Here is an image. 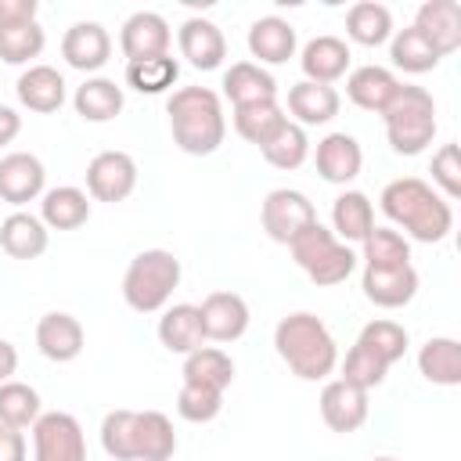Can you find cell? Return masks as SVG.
<instances>
[{"instance_id": "6da1fadb", "label": "cell", "mask_w": 461, "mask_h": 461, "mask_svg": "<svg viewBox=\"0 0 461 461\" xmlns=\"http://www.w3.org/2000/svg\"><path fill=\"white\" fill-rule=\"evenodd\" d=\"M382 212L403 227L414 241H425V245H436L443 241L450 230H454V209L443 194H436L425 180L418 176H400V180H389L382 187Z\"/></svg>"}, {"instance_id": "7a4b0ae2", "label": "cell", "mask_w": 461, "mask_h": 461, "mask_svg": "<svg viewBox=\"0 0 461 461\" xmlns=\"http://www.w3.org/2000/svg\"><path fill=\"white\" fill-rule=\"evenodd\" d=\"M173 144L184 155H212L227 137L223 101L209 86H180L166 101Z\"/></svg>"}, {"instance_id": "3957f363", "label": "cell", "mask_w": 461, "mask_h": 461, "mask_svg": "<svg viewBox=\"0 0 461 461\" xmlns=\"http://www.w3.org/2000/svg\"><path fill=\"white\" fill-rule=\"evenodd\" d=\"M274 349L288 364V371L306 378V382L328 378L335 371V364H339L335 335L313 313H288V317H281L277 328H274Z\"/></svg>"}, {"instance_id": "277c9868", "label": "cell", "mask_w": 461, "mask_h": 461, "mask_svg": "<svg viewBox=\"0 0 461 461\" xmlns=\"http://www.w3.org/2000/svg\"><path fill=\"white\" fill-rule=\"evenodd\" d=\"M382 119H385L389 148L396 155H407V158L421 155L436 137V101L425 86L400 83V90L389 101V108L382 112Z\"/></svg>"}, {"instance_id": "5b68a950", "label": "cell", "mask_w": 461, "mask_h": 461, "mask_svg": "<svg viewBox=\"0 0 461 461\" xmlns=\"http://www.w3.org/2000/svg\"><path fill=\"white\" fill-rule=\"evenodd\" d=\"M180 285V259L169 249H144L130 259L122 274V299L137 313L166 310Z\"/></svg>"}, {"instance_id": "8992f818", "label": "cell", "mask_w": 461, "mask_h": 461, "mask_svg": "<svg viewBox=\"0 0 461 461\" xmlns=\"http://www.w3.org/2000/svg\"><path fill=\"white\" fill-rule=\"evenodd\" d=\"M288 252L292 259L299 263V270L321 285V288H331V285H342L353 270H357V252L349 245H342L321 220H313L306 230H299L292 241H288Z\"/></svg>"}, {"instance_id": "52a82bcc", "label": "cell", "mask_w": 461, "mask_h": 461, "mask_svg": "<svg viewBox=\"0 0 461 461\" xmlns=\"http://www.w3.org/2000/svg\"><path fill=\"white\" fill-rule=\"evenodd\" d=\"M32 461H86L83 425L68 411H43L32 421Z\"/></svg>"}, {"instance_id": "ba28073f", "label": "cell", "mask_w": 461, "mask_h": 461, "mask_svg": "<svg viewBox=\"0 0 461 461\" xmlns=\"http://www.w3.org/2000/svg\"><path fill=\"white\" fill-rule=\"evenodd\" d=\"M259 220H263V230L277 245H288L299 230H306L317 220V209H313V202L303 191H295V187H274L263 198V205H259Z\"/></svg>"}, {"instance_id": "9c48e42d", "label": "cell", "mask_w": 461, "mask_h": 461, "mask_svg": "<svg viewBox=\"0 0 461 461\" xmlns=\"http://www.w3.org/2000/svg\"><path fill=\"white\" fill-rule=\"evenodd\" d=\"M137 187V162L126 151H97L86 166V191L97 202H122Z\"/></svg>"}, {"instance_id": "30bf717a", "label": "cell", "mask_w": 461, "mask_h": 461, "mask_svg": "<svg viewBox=\"0 0 461 461\" xmlns=\"http://www.w3.org/2000/svg\"><path fill=\"white\" fill-rule=\"evenodd\" d=\"M169 43H173V29L158 11H137L122 22L119 47H122L126 61H144V58L169 54Z\"/></svg>"}, {"instance_id": "8fae6325", "label": "cell", "mask_w": 461, "mask_h": 461, "mask_svg": "<svg viewBox=\"0 0 461 461\" xmlns=\"http://www.w3.org/2000/svg\"><path fill=\"white\" fill-rule=\"evenodd\" d=\"M198 313H202V331L212 342H234V339H241L249 331V321H252L249 303L238 292H209L202 299Z\"/></svg>"}, {"instance_id": "7c38bea8", "label": "cell", "mask_w": 461, "mask_h": 461, "mask_svg": "<svg viewBox=\"0 0 461 461\" xmlns=\"http://www.w3.org/2000/svg\"><path fill=\"white\" fill-rule=\"evenodd\" d=\"M360 288H364L367 303H375L382 310H400L418 295V270L411 263H403V267H364Z\"/></svg>"}, {"instance_id": "4fadbf2b", "label": "cell", "mask_w": 461, "mask_h": 461, "mask_svg": "<svg viewBox=\"0 0 461 461\" xmlns=\"http://www.w3.org/2000/svg\"><path fill=\"white\" fill-rule=\"evenodd\" d=\"M47 169L32 151H11L0 158V198L11 205L36 202L43 194Z\"/></svg>"}, {"instance_id": "5bb4252c", "label": "cell", "mask_w": 461, "mask_h": 461, "mask_svg": "<svg viewBox=\"0 0 461 461\" xmlns=\"http://www.w3.org/2000/svg\"><path fill=\"white\" fill-rule=\"evenodd\" d=\"M317 403H321V418H324V425L331 432H357L367 421V411H371L367 407V393L349 385V382H342V378L328 382L321 389Z\"/></svg>"}, {"instance_id": "9a60e30c", "label": "cell", "mask_w": 461, "mask_h": 461, "mask_svg": "<svg viewBox=\"0 0 461 461\" xmlns=\"http://www.w3.org/2000/svg\"><path fill=\"white\" fill-rule=\"evenodd\" d=\"M61 58L79 72H97L112 58V36L101 22H76L61 40Z\"/></svg>"}, {"instance_id": "2e32d148", "label": "cell", "mask_w": 461, "mask_h": 461, "mask_svg": "<svg viewBox=\"0 0 461 461\" xmlns=\"http://www.w3.org/2000/svg\"><path fill=\"white\" fill-rule=\"evenodd\" d=\"M83 342H86V331L83 324L72 317V313H61V310H50L40 317L36 324V346L47 360L54 364H68L83 353Z\"/></svg>"}, {"instance_id": "e0dca14e", "label": "cell", "mask_w": 461, "mask_h": 461, "mask_svg": "<svg viewBox=\"0 0 461 461\" xmlns=\"http://www.w3.org/2000/svg\"><path fill=\"white\" fill-rule=\"evenodd\" d=\"M176 43H180V54H184L194 68H202V72L220 68L223 58H227V40H223L220 25L209 22V18H198V14L180 25Z\"/></svg>"}, {"instance_id": "ac0fdd59", "label": "cell", "mask_w": 461, "mask_h": 461, "mask_svg": "<svg viewBox=\"0 0 461 461\" xmlns=\"http://www.w3.org/2000/svg\"><path fill=\"white\" fill-rule=\"evenodd\" d=\"M414 29L447 58L461 47V7L454 0H425L414 14Z\"/></svg>"}, {"instance_id": "d6986e66", "label": "cell", "mask_w": 461, "mask_h": 461, "mask_svg": "<svg viewBox=\"0 0 461 461\" xmlns=\"http://www.w3.org/2000/svg\"><path fill=\"white\" fill-rule=\"evenodd\" d=\"M313 162H317V173L328 184H349L364 169V151H360L357 137H349V133H328L324 140H317Z\"/></svg>"}, {"instance_id": "ffe728a7", "label": "cell", "mask_w": 461, "mask_h": 461, "mask_svg": "<svg viewBox=\"0 0 461 461\" xmlns=\"http://www.w3.org/2000/svg\"><path fill=\"white\" fill-rule=\"evenodd\" d=\"M295 29L277 14L256 18L249 25V54L256 58V65H285L288 58H295Z\"/></svg>"}, {"instance_id": "44dd1931", "label": "cell", "mask_w": 461, "mask_h": 461, "mask_svg": "<svg viewBox=\"0 0 461 461\" xmlns=\"http://www.w3.org/2000/svg\"><path fill=\"white\" fill-rule=\"evenodd\" d=\"M14 94L18 101L29 108V112H40V115H50L65 104V76L54 68V65H29L18 83H14Z\"/></svg>"}, {"instance_id": "7402d4cb", "label": "cell", "mask_w": 461, "mask_h": 461, "mask_svg": "<svg viewBox=\"0 0 461 461\" xmlns=\"http://www.w3.org/2000/svg\"><path fill=\"white\" fill-rule=\"evenodd\" d=\"M349 58H353V54H349L346 40H339V36H313V40L303 47L299 65H303V76H306L310 83L331 86L335 79L346 76Z\"/></svg>"}, {"instance_id": "603a6c76", "label": "cell", "mask_w": 461, "mask_h": 461, "mask_svg": "<svg viewBox=\"0 0 461 461\" xmlns=\"http://www.w3.org/2000/svg\"><path fill=\"white\" fill-rule=\"evenodd\" d=\"M396 90H400V79L382 65H360L346 76V97L364 112L382 115L389 108V101L396 97Z\"/></svg>"}, {"instance_id": "cb8c5ba5", "label": "cell", "mask_w": 461, "mask_h": 461, "mask_svg": "<svg viewBox=\"0 0 461 461\" xmlns=\"http://www.w3.org/2000/svg\"><path fill=\"white\" fill-rule=\"evenodd\" d=\"M339 90L335 86H324V83H310V79H299L288 86V112L295 115V122L306 130V126H324L339 115Z\"/></svg>"}, {"instance_id": "d4e9b609", "label": "cell", "mask_w": 461, "mask_h": 461, "mask_svg": "<svg viewBox=\"0 0 461 461\" xmlns=\"http://www.w3.org/2000/svg\"><path fill=\"white\" fill-rule=\"evenodd\" d=\"M223 97L241 108V104H259V101H277V83L274 76L256 65V61H234L223 72Z\"/></svg>"}, {"instance_id": "484cf974", "label": "cell", "mask_w": 461, "mask_h": 461, "mask_svg": "<svg viewBox=\"0 0 461 461\" xmlns=\"http://www.w3.org/2000/svg\"><path fill=\"white\" fill-rule=\"evenodd\" d=\"M158 342L169 353H180V357L194 353L205 342L198 306L194 303H173V306H166V313L158 317Z\"/></svg>"}, {"instance_id": "4316f807", "label": "cell", "mask_w": 461, "mask_h": 461, "mask_svg": "<svg viewBox=\"0 0 461 461\" xmlns=\"http://www.w3.org/2000/svg\"><path fill=\"white\" fill-rule=\"evenodd\" d=\"M122 104H126L122 86L115 79H104V76L83 79L76 86V94H72V108L86 122H108V119H115L122 112Z\"/></svg>"}, {"instance_id": "83f0119b", "label": "cell", "mask_w": 461, "mask_h": 461, "mask_svg": "<svg viewBox=\"0 0 461 461\" xmlns=\"http://www.w3.org/2000/svg\"><path fill=\"white\" fill-rule=\"evenodd\" d=\"M40 220L50 230H76V227H83L90 220V198H86V191H79L72 184H61V187L43 191Z\"/></svg>"}, {"instance_id": "f1b7e54d", "label": "cell", "mask_w": 461, "mask_h": 461, "mask_svg": "<svg viewBox=\"0 0 461 461\" xmlns=\"http://www.w3.org/2000/svg\"><path fill=\"white\" fill-rule=\"evenodd\" d=\"M375 230V205L364 191H342L331 202V234L346 245V241H364Z\"/></svg>"}, {"instance_id": "f546056e", "label": "cell", "mask_w": 461, "mask_h": 461, "mask_svg": "<svg viewBox=\"0 0 461 461\" xmlns=\"http://www.w3.org/2000/svg\"><path fill=\"white\" fill-rule=\"evenodd\" d=\"M47 227L40 216L32 212H11L7 220H0V249L11 259H36L47 252Z\"/></svg>"}, {"instance_id": "4dcf8cb0", "label": "cell", "mask_w": 461, "mask_h": 461, "mask_svg": "<svg viewBox=\"0 0 461 461\" xmlns=\"http://www.w3.org/2000/svg\"><path fill=\"white\" fill-rule=\"evenodd\" d=\"M133 454L137 461H169L176 454V432L162 411H137Z\"/></svg>"}, {"instance_id": "1f68e13d", "label": "cell", "mask_w": 461, "mask_h": 461, "mask_svg": "<svg viewBox=\"0 0 461 461\" xmlns=\"http://www.w3.org/2000/svg\"><path fill=\"white\" fill-rule=\"evenodd\" d=\"M418 371L432 385H461V342L450 335H436L418 349Z\"/></svg>"}, {"instance_id": "d6a6232c", "label": "cell", "mask_w": 461, "mask_h": 461, "mask_svg": "<svg viewBox=\"0 0 461 461\" xmlns=\"http://www.w3.org/2000/svg\"><path fill=\"white\" fill-rule=\"evenodd\" d=\"M346 36L360 47H382L393 40V11L378 0H360L346 11Z\"/></svg>"}, {"instance_id": "836d02e7", "label": "cell", "mask_w": 461, "mask_h": 461, "mask_svg": "<svg viewBox=\"0 0 461 461\" xmlns=\"http://www.w3.org/2000/svg\"><path fill=\"white\" fill-rule=\"evenodd\" d=\"M184 382L205 385V389H227L234 382V360L220 346H198L194 353L184 357Z\"/></svg>"}, {"instance_id": "e575fe53", "label": "cell", "mask_w": 461, "mask_h": 461, "mask_svg": "<svg viewBox=\"0 0 461 461\" xmlns=\"http://www.w3.org/2000/svg\"><path fill=\"white\" fill-rule=\"evenodd\" d=\"M389 58H393V65L396 68H403V72H411V76H421V72H432L443 58H439V50L414 29V25H407V29H396L393 32V40H389Z\"/></svg>"}, {"instance_id": "d590c367", "label": "cell", "mask_w": 461, "mask_h": 461, "mask_svg": "<svg viewBox=\"0 0 461 461\" xmlns=\"http://www.w3.org/2000/svg\"><path fill=\"white\" fill-rule=\"evenodd\" d=\"M285 122H288V115H285V108L277 101H259V104L234 108V130H238V137H245L256 148H263Z\"/></svg>"}, {"instance_id": "8d00e7d4", "label": "cell", "mask_w": 461, "mask_h": 461, "mask_svg": "<svg viewBox=\"0 0 461 461\" xmlns=\"http://www.w3.org/2000/svg\"><path fill=\"white\" fill-rule=\"evenodd\" d=\"M180 79V61L173 54L144 58V61H126V83L137 94H166Z\"/></svg>"}, {"instance_id": "74e56055", "label": "cell", "mask_w": 461, "mask_h": 461, "mask_svg": "<svg viewBox=\"0 0 461 461\" xmlns=\"http://www.w3.org/2000/svg\"><path fill=\"white\" fill-rule=\"evenodd\" d=\"M43 414V407H40V393L32 389V385H25V382H4L0 385V425H7V429H32V421Z\"/></svg>"}, {"instance_id": "f35d334b", "label": "cell", "mask_w": 461, "mask_h": 461, "mask_svg": "<svg viewBox=\"0 0 461 461\" xmlns=\"http://www.w3.org/2000/svg\"><path fill=\"white\" fill-rule=\"evenodd\" d=\"M259 151L274 169H299L306 162V155H310V137H306V130L299 122L288 119Z\"/></svg>"}, {"instance_id": "ab89813d", "label": "cell", "mask_w": 461, "mask_h": 461, "mask_svg": "<svg viewBox=\"0 0 461 461\" xmlns=\"http://www.w3.org/2000/svg\"><path fill=\"white\" fill-rule=\"evenodd\" d=\"M47 32L40 22H25V25H0V61L7 65H29L32 58L43 54Z\"/></svg>"}, {"instance_id": "60d3db41", "label": "cell", "mask_w": 461, "mask_h": 461, "mask_svg": "<svg viewBox=\"0 0 461 461\" xmlns=\"http://www.w3.org/2000/svg\"><path fill=\"white\" fill-rule=\"evenodd\" d=\"M360 346H367L385 367H393L396 360H403L407 353V328L396 321H367L357 335Z\"/></svg>"}, {"instance_id": "b9f144b4", "label": "cell", "mask_w": 461, "mask_h": 461, "mask_svg": "<svg viewBox=\"0 0 461 461\" xmlns=\"http://www.w3.org/2000/svg\"><path fill=\"white\" fill-rule=\"evenodd\" d=\"M360 249H364V256H360L364 267H403V263H411V241L393 227H375L360 241Z\"/></svg>"}, {"instance_id": "7bdbcfd3", "label": "cell", "mask_w": 461, "mask_h": 461, "mask_svg": "<svg viewBox=\"0 0 461 461\" xmlns=\"http://www.w3.org/2000/svg\"><path fill=\"white\" fill-rule=\"evenodd\" d=\"M133 425L137 411H108L101 421V447L112 461H137L133 454Z\"/></svg>"}, {"instance_id": "ee69618b", "label": "cell", "mask_w": 461, "mask_h": 461, "mask_svg": "<svg viewBox=\"0 0 461 461\" xmlns=\"http://www.w3.org/2000/svg\"><path fill=\"white\" fill-rule=\"evenodd\" d=\"M385 375H389V367L367 349V346H360V342H353V349L346 353V360H342V382H349V385H357V389H364V393H371L375 385H382L385 382Z\"/></svg>"}, {"instance_id": "f6af8a7d", "label": "cell", "mask_w": 461, "mask_h": 461, "mask_svg": "<svg viewBox=\"0 0 461 461\" xmlns=\"http://www.w3.org/2000/svg\"><path fill=\"white\" fill-rule=\"evenodd\" d=\"M220 411H223V393H220V389H205V385H191V382L180 385L176 414H180L184 421L205 425V421H212Z\"/></svg>"}, {"instance_id": "bcb514c9", "label": "cell", "mask_w": 461, "mask_h": 461, "mask_svg": "<svg viewBox=\"0 0 461 461\" xmlns=\"http://www.w3.org/2000/svg\"><path fill=\"white\" fill-rule=\"evenodd\" d=\"M432 184H439L447 202H454L461 194V155H457V144H443L432 155Z\"/></svg>"}, {"instance_id": "7dc6e473", "label": "cell", "mask_w": 461, "mask_h": 461, "mask_svg": "<svg viewBox=\"0 0 461 461\" xmlns=\"http://www.w3.org/2000/svg\"><path fill=\"white\" fill-rule=\"evenodd\" d=\"M36 0H0V25H25L36 22Z\"/></svg>"}, {"instance_id": "c3c4849f", "label": "cell", "mask_w": 461, "mask_h": 461, "mask_svg": "<svg viewBox=\"0 0 461 461\" xmlns=\"http://www.w3.org/2000/svg\"><path fill=\"white\" fill-rule=\"evenodd\" d=\"M0 461H25V436L0 425Z\"/></svg>"}, {"instance_id": "681fc988", "label": "cell", "mask_w": 461, "mask_h": 461, "mask_svg": "<svg viewBox=\"0 0 461 461\" xmlns=\"http://www.w3.org/2000/svg\"><path fill=\"white\" fill-rule=\"evenodd\" d=\"M22 133V115L11 104H0V148H7Z\"/></svg>"}, {"instance_id": "f907efd6", "label": "cell", "mask_w": 461, "mask_h": 461, "mask_svg": "<svg viewBox=\"0 0 461 461\" xmlns=\"http://www.w3.org/2000/svg\"><path fill=\"white\" fill-rule=\"evenodd\" d=\"M14 371H18V349H14L7 339H0V385L11 382Z\"/></svg>"}, {"instance_id": "816d5d0a", "label": "cell", "mask_w": 461, "mask_h": 461, "mask_svg": "<svg viewBox=\"0 0 461 461\" xmlns=\"http://www.w3.org/2000/svg\"><path fill=\"white\" fill-rule=\"evenodd\" d=\"M375 461H396V457H375Z\"/></svg>"}]
</instances>
